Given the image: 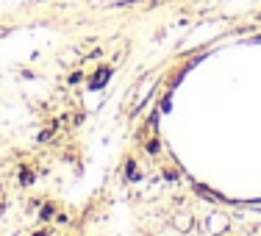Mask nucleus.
I'll list each match as a JSON object with an SVG mask.
<instances>
[{"mask_svg": "<svg viewBox=\"0 0 261 236\" xmlns=\"http://www.w3.org/2000/svg\"><path fill=\"white\" fill-rule=\"evenodd\" d=\"M34 236H50V233H47V231H36Z\"/></svg>", "mask_w": 261, "mask_h": 236, "instance_id": "obj_9", "label": "nucleus"}, {"mask_svg": "<svg viewBox=\"0 0 261 236\" xmlns=\"http://www.w3.org/2000/svg\"><path fill=\"white\" fill-rule=\"evenodd\" d=\"M109 78H111V67H100V70H97L95 75H92L89 86H92V89H100V86L109 84Z\"/></svg>", "mask_w": 261, "mask_h": 236, "instance_id": "obj_1", "label": "nucleus"}, {"mask_svg": "<svg viewBox=\"0 0 261 236\" xmlns=\"http://www.w3.org/2000/svg\"><path fill=\"white\" fill-rule=\"evenodd\" d=\"M195 192L200 197H206V200H222L220 195H211V189H208V186H203V183H195Z\"/></svg>", "mask_w": 261, "mask_h": 236, "instance_id": "obj_2", "label": "nucleus"}, {"mask_svg": "<svg viewBox=\"0 0 261 236\" xmlns=\"http://www.w3.org/2000/svg\"><path fill=\"white\" fill-rule=\"evenodd\" d=\"M167 178H170V181H178V170H170V167H167V172H164Z\"/></svg>", "mask_w": 261, "mask_h": 236, "instance_id": "obj_7", "label": "nucleus"}, {"mask_svg": "<svg viewBox=\"0 0 261 236\" xmlns=\"http://www.w3.org/2000/svg\"><path fill=\"white\" fill-rule=\"evenodd\" d=\"M145 150L150 153V156H156V153L161 150V142H159V139H150V142H147V145H145Z\"/></svg>", "mask_w": 261, "mask_h": 236, "instance_id": "obj_5", "label": "nucleus"}, {"mask_svg": "<svg viewBox=\"0 0 261 236\" xmlns=\"http://www.w3.org/2000/svg\"><path fill=\"white\" fill-rule=\"evenodd\" d=\"M53 214H56V206H53V203H45V206H42V211H39L42 220H50Z\"/></svg>", "mask_w": 261, "mask_h": 236, "instance_id": "obj_4", "label": "nucleus"}, {"mask_svg": "<svg viewBox=\"0 0 261 236\" xmlns=\"http://www.w3.org/2000/svg\"><path fill=\"white\" fill-rule=\"evenodd\" d=\"M67 84H72V86H75V84H81V72H72V75H70V81H67Z\"/></svg>", "mask_w": 261, "mask_h": 236, "instance_id": "obj_8", "label": "nucleus"}, {"mask_svg": "<svg viewBox=\"0 0 261 236\" xmlns=\"http://www.w3.org/2000/svg\"><path fill=\"white\" fill-rule=\"evenodd\" d=\"M125 175L130 178V181H136V178H139V172H136V164H134V161H128V172H125Z\"/></svg>", "mask_w": 261, "mask_h": 236, "instance_id": "obj_6", "label": "nucleus"}, {"mask_svg": "<svg viewBox=\"0 0 261 236\" xmlns=\"http://www.w3.org/2000/svg\"><path fill=\"white\" fill-rule=\"evenodd\" d=\"M34 170H28V167H25V170H20V183L22 186H31V183H34Z\"/></svg>", "mask_w": 261, "mask_h": 236, "instance_id": "obj_3", "label": "nucleus"}]
</instances>
